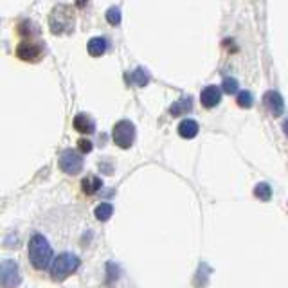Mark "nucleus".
Wrapping results in <instances>:
<instances>
[{"label":"nucleus","instance_id":"6ab92c4d","mask_svg":"<svg viewBox=\"0 0 288 288\" xmlns=\"http://www.w3.org/2000/svg\"><path fill=\"white\" fill-rule=\"evenodd\" d=\"M107 20L112 26H119L121 24V9L119 8H110L107 11Z\"/></svg>","mask_w":288,"mask_h":288},{"label":"nucleus","instance_id":"4be33fe9","mask_svg":"<svg viewBox=\"0 0 288 288\" xmlns=\"http://www.w3.org/2000/svg\"><path fill=\"white\" fill-rule=\"evenodd\" d=\"M283 132H284V134L288 135V119H286V121H284V123H283Z\"/></svg>","mask_w":288,"mask_h":288},{"label":"nucleus","instance_id":"2eb2a0df","mask_svg":"<svg viewBox=\"0 0 288 288\" xmlns=\"http://www.w3.org/2000/svg\"><path fill=\"white\" fill-rule=\"evenodd\" d=\"M254 197L259 198L261 202H268L272 197V187L267 182H259V184L254 187Z\"/></svg>","mask_w":288,"mask_h":288},{"label":"nucleus","instance_id":"4468645a","mask_svg":"<svg viewBox=\"0 0 288 288\" xmlns=\"http://www.w3.org/2000/svg\"><path fill=\"white\" fill-rule=\"evenodd\" d=\"M191 108H193V101H191V98H184V99H180V101L173 103L171 108H169V112H171V116H180V114L189 112Z\"/></svg>","mask_w":288,"mask_h":288},{"label":"nucleus","instance_id":"39448f33","mask_svg":"<svg viewBox=\"0 0 288 288\" xmlns=\"http://www.w3.org/2000/svg\"><path fill=\"white\" fill-rule=\"evenodd\" d=\"M20 281V268L15 259H4L0 263V288H18Z\"/></svg>","mask_w":288,"mask_h":288},{"label":"nucleus","instance_id":"a211bd4d","mask_svg":"<svg viewBox=\"0 0 288 288\" xmlns=\"http://www.w3.org/2000/svg\"><path fill=\"white\" fill-rule=\"evenodd\" d=\"M236 101L241 108H250L254 105V95L250 94L249 90H241V92H238Z\"/></svg>","mask_w":288,"mask_h":288},{"label":"nucleus","instance_id":"6e6552de","mask_svg":"<svg viewBox=\"0 0 288 288\" xmlns=\"http://www.w3.org/2000/svg\"><path fill=\"white\" fill-rule=\"evenodd\" d=\"M265 107H267V110L270 112V116L274 117H279L281 114L284 112V101L283 98H281L279 92L275 90H268L265 92Z\"/></svg>","mask_w":288,"mask_h":288},{"label":"nucleus","instance_id":"f03ea898","mask_svg":"<svg viewBox=\"0 0 288 288\" xmlns=\"http://www.w3.org/2000/svg\"><path fill=\"white\" fill-rule=\"evenodd\" d=\"M29 259L33 267L43 270L52 261V247L43 234H35L29 241Z\"/></svg>","mask_w":288,"mask_h":288},{"label":"nucleus","instance_id":"412c9836","mask_svg":"<svg viewBox=\"0 0 288 288\" xmlns=\"http://www.w3.org/2000/svg\"><path fill=\"white\" fill-rule=\"evenodd\" d=\"M77 148H79V151L81 153H90L92 151V142L88 141V139H79V142H77Z\"/></svg>","mask_w":288,"mask_h":288},{"label":"nucleus","instance_id":"aec40b11","mask_svg":"<svg viewBox=\"0 0 288 288\" xmlns=\"http://www.w3.org/2000/svg\"><path fill=\"white\" fill-rule=\"evenodd\" d=\"M222 88H224L225 94H238V81L234 77H225Z\"/></svg>","mask_w":288,"mask_h":288},{"label":"nucleus","instance_id":"9d476101","mask_svg":"<svg viewBox=\"0 0 288 288\" xmlns=\"http://www.w3.org/2000/svg\"><path fill=\"white\" fill-rule=\"evenodd\" d=\"M74 128H76L79 134H94L95 123L86 116V114H77V116L74 117Z\"/></svg>","mask_w":288,"mask_h":288},{"label":"nucleus","instance_id":"f8f14e48","mask_svg":"<svg viewBox=\"0 0 288 288\" xmlns=\"http://www.w3.org/2000/svg\"><path fill=\"white\" fill-rule=\"evenodd\" d=\"M101 187H103V182H101V178L95 175L85 176L81 182V189L85 195H95Z\"/></svg>","mask_w":288,"mask_h":288},{"label":"nucleus","instance_id":"ddd939ff","mask_svg":"<svg viewBox=\"0 0 288 288\" xmlns=\"http://www.w3.org/2000/svg\"><path fill=\"white\" fill-rule=\"evenodd\" d=\"M198 134V123L193 119H185L178 125V135L184 139H193Z\"/></svg>","mask_w":288,"mask_h":288},{"label":"nucleus","instance_id":"1a4fd4ad","mask_svg":"<svg viewBox=\"0 0 288 288\" xmlns=\"http://www.w3.org/2000/svg\"><path fill=\"white\" fill-rule=\"evenodd\" d=\"M200 101H202V105L206 108H215L222 101V90L215 85L206 86L202 90V94H200Z\"/></svg>","mask_w":288,"mask_h":288},{"label":"nucleus","instance_id":"20e7f679","mask_svg":"<svg viewBox=\"0 0 288 288\" xmlns=\"http://www.w3.org/2000/svg\"><path fill=\"white\" fill-rule=\"evenodd\" d=\"M43 43L40 40H36L35 36H29V38H24L17 47V56L24 61H40L43 58Z\"/></svg>","mask_w":288,"mask_h":288},{"label":"nucleus","instance_id":"9b49d317","mask_svg":"<svg viewBox=\"0 0 288 288\" xmlns=\"http://www.w3.org/2000/svg\"><path fill=\"white\" fill-rule=\"evenodd\" d=\"M108 49V40L103 38V36H98V38H92L90 42L86 43V51L90 56H103Z\"/></svg>","mask_w":288,"mask_h":288},{"label":"nucleus","instance_id":"f257e3e1","mask_svg":"<svg viewBox=\"0 0 288 288\" xmlns=\"http://www.w3.org/2000/svg\"><path fill=\"white\" fill-rule=\"evenodd\" d=\"M49 29L54 36L72 35L76 29V9L69 4H58L49 15Z\"/></svg>","mask_w":288,"mask_h":288},{"label":"nucleus","instance_id":"f3484780","mask_svg":"<svg viewBox=\"0 0 288 288\" xmlns=\"http://www.w3.org/2000/svg\"><path fill=\"white\" fill-rule=\"evenodd\" d=\"M132 81L135 83V85H139V86H144V85H148V81H150V74L146 72V70L142 69V67H139V69H135L134 70V74H132Z\"/></svg>","mask_w":288,"mask_h":288},{"label":"nucleus","instance_id":"0eeeda50","mask_svg":"<svg viewBox=\"0 0 288 288\" xmlns=\"http://www.w3.org/2000/svg\"><path fill=\"white\" fill-rule=\"evenodd\" d=\"M58 164H60L61 171L69 173V175H77L83 169V157L74 150H65L60 155Z\"/></svg>","mask_w":288,"mask_h":288},{"label":"nucleus","instance_id":"dca6fc26","mask_svg":"<svg viewBox=\"0 0 288 288\" xmlns=\"http://www.w3.org/2000/svg\"><path fill=\"white\" fill-rule=\"evenodd\" d=\"M94 215L99 222H107V220L114 215V207L110 206V204H99V206L95 207Z\"/></svg>","mask_w":288,"mask_h":288},{"label":"nucleus","instance_id":"423d86ee","mask_svg":"<svg viewBox=\"0 0 288 288\" xmlns=\"http://www.w3.org/2000/svg\"><path fill=\"white\" fill-rule=\"evenodd\" d=\"M112 139L119 148L128 150L135 141V126L130 121H119L112 130Z\"/></svg>","mask_w":288,"mask_h":288},{"label":"nucleus","instance_id":"7ed1b4c3","mask_svg":"<svg viewBox=\"0 0 288 288\" xmlns=\"http://www.w3.org/2000/svg\"><path fill=\"white\" fill-rule=\"evenodd\" d=\"M77 267H79V259H77L76 254H70V252L60 254L51 267V279L63 281L65 277L72 274Z\"/></svg>","mask_w":288,"mask_h":288}]
</instances>
